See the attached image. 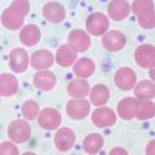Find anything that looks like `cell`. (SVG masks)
<instances>
[{
	"instance_id": "cell-1",
	"label": "cell",
	"mask_w": 155,
	"mask_h": 155,
	"mask_svg": "<svg viewBox=\"0 0 155 155\" xmlns=\"http://www.w3.org/2000/svg\"><path fill=\"white\" fill-rule=\"evenodd\" d=\"M31 136V127L26 120H14L8 125V137L12 142L23 143Z\"/></svg>"
},
{
	"instance_id": "cell-2",
	"label": "cell",
	"mask_w": 155,
	"mask_h": 155,
	"mask_svg": "<svg viewBox=\"0 0 155 155\" xmlns=\"http://www.w3.org/2000/svg\"><path fill=\"white\" fill-rule=\"evenodd\" d=\"M109 18L104 13H92L85 21V27L93 36H101L109 30Z\"/></svg>"
},
{
	"instance_id": "cell-3",
	"label": "cell",
	"mask_w": 155,
	"mask_h": 155,
	"mask_svg": "<svg viewBox=\"0 0 155 155\" xmlns=\"http://www.w3.org/2000/svg\"><path fill=\"white\" fill-rule=\"evenodd\" d=\"M38 123L41 128L48 130H54L61 124V114L56 109H52V107L43 109L39 113Z\"/></svg>"
},
{
	"instance_id": "cell-4",
	"label": "cell",
	"mask_w": 155,
	"mask_h": 155,
	"mask_svg": "<svg viewBox=\"0 0 155 155\" xmlns=\"http://www.w3.org/2000/svg\"><path fill=\"white\" fill-rule=\"evenodd\" d=\"M23 19H25V14L22 12H19L13 5L7 8L2 14L3 26L12 31H16L18 28H21V26L23 25Z\"/></svg>"
},
{
	"instance_id": "cell-5",
	"label": "cell",
	"mask_w": 155,
	"mask_h": 155,
	"mask_svg": "<svg viewBox=\"0 0 155 155\" xmlns=\"http://www.w3.org/2000/svg\"><path fill=\"white\" fill-rule=\"evenodd\" d=\"M134 60L143 69H153L155 65V48L150 44L140 45L134 52Z\"/></svg>"
},
{
	"instance_id": "cell-6",
	"label": "cell",
	"mask_w": 155,
	"mask_h": 155,
	"mask_svg": "<svg viewBox=\"0 0 155 155\" xmlns=\"http://www.w3.org/2000/svg\"><path fill=\"white\" fill-rule=\"evenodd\" d=\"M91 111V104L87 100H71L66 105V113L72 120H81L88 116Z\"/></svg>"
},
{
	"instance_id": "cell-7",
	"label": "cell",
	"mask_w": 155,
	"mask_h": 155,
	"mask_svg": "<svg viewBox=\"0 0 155 155\" xmlns=\"http://www.w3.org/2000/svg\"><path fill=\"white\" fill-rule=\"evenodd\" d=\"M28 66V54L22 48H14L9 53V67L16 74L25 72Z\"/></svg>"
},
{
	"instance_id": "cell-8",
	"label": "cell",
	"mask_w": 155,
	"mask_h": 155,
	"mask_svg": "<svg viewBox=\"0 0 155 155\" xmlns=\"http://www.w3.org/2000/svg\"><path fill=\"white\" fill-rule=\"evenodd\" d=\"M114 83L122 91H130L136 85V74L129 67H122L115 72Z\"/></svg>"
},
{
	"instance_id": "cell-9",
	"label": "cell",
	"mask_w": 155,
	"mask_h": 155,
	"mask_svg": "<svg viewBox=\"0 0 155 155\" xmlns=\"http://www.w3.org/2000/svg\"><path fill=\"white\" fill-rule=\"evenodd\" d=\"M75 143V133L74 130L70 128H60L57 130V133L54 136V145L57 150H60L62 153H66L71 150V147Z\"/></svg>"
},
{
	"instance_id": "cell-10",
	"label": "cell",
	"mask_w": 155,
	"mask_h": 155,
	"mask_svg": "<svg viewBox=\"0 0 155 155\" xmlns=\"http://www.w3.org/2000/svg\"><path fill=\"white\" fill-rule=\"evenodd\" d=\"M125 36L118 30H111L102 36V45L109 52H118L125 45Z\"/></svg>"
},
{
	"instance_id": "cell-11",
	"label": "cell",
	"mask_w": 155,
	"mask_h": 155,
	"mask_svg": "<svg viewBox=\"0 0 155 155\" xmlns=\"http://www.w3.org/2000/svg\"><path fill=\"white\" fill-rule=\"evenodd\" d=\"M69 45L74 49L76 53L78 52H85L89 49L91 47V38L88 34L83 30H72L69 34Z\"/></svg>"
},
{
	"instance_id": "cell-12",
	"label": "cell",
	"mask_w": 155,
	"mask_h": 155,
	"mask_svg": "<svg viewBox=\"0 0 155 155\" xmlns=\"http://www.w3.org/2000/svg\"><path fill=\"white\" fill-rule=\"evenodd\" d=\"M92 122L98 128L111 127L116 122V115L109 107H100L94 110L93 114H92Z\"/></svg>"
},
{
	"instance_id": "cell-13",
	"label": "cell",
	"mask_w": 155,
	"mask_h": 155,
	"mask_svg": "<svg viewBox=\"0 0 155 155\" xmlns=\"http://www.w3.org/2000/svg\"><path fill=\"white\" fill-rule=\"evenodd\" d=\"M41 12L47 21L52 22V23H60L64 21L66 17L65 8L57 2H49V3L44 4Z\"/></svg>"
},
{
	"instance_id": "cell-14",
	"label": "cell",
	"mask_w": 155,
	"mask_h": 155,
	"mask_svg": "<svg viewBox=\"0 0 155 155\" xmlns=\"http://www.w3.org/2000/svg\"><path fill=\"white\" fill-rule=\"evenodd\" d=\"M54 57L47 49H39L30 57V65L35 70H48L53 65Z\"/></svg>"
},
{
	"instance_id": "cell-15",
	"label": "cell",
	"mask_w": 155,
	"mask_h": 155,
	"mask_svg": "<svg viewBox=\"0 0 155 155\" xmlns=\"http://www.w3.org/2000/svg\"><path fill=\"white\" fill-rule=\"evenodd\" d=\"M109 17L114 21H123L129 16V4L124 0H114L107 7Z\"/></svg>"
},
{
	"instance_id": "cell-16",
	"label": "cell",
	"mask_w": 155,
	"mask_h": 155,
	"mask_svg": "<svg viewBox=\"0 0 155 155\" xmlns=\"http://www.w3.org/2000/svg\"><path fill=\"white\" fill-rule=\"evenodd\" d=\"M19 40L26 47L36 45L39 40H40V30H39V27L36 25H32V23L23 26L21 32H19Z\"/></svg>"
},
{
	"instance_id": "cell-17",
	"label": "cell",
	"mask_w": 155,
	"mask_h": 155,
	"mask_svg": "<svg viewBox=\"0 0 155 155\" xmlns=\"http://www.w3.org/2000/svg\"><path fill=\"white\" fill-rule=\"evenodd\" d=\"M34 85L41 91H51L56 84V76L52 71L40 70L34 75Z\"/></svg>"
},
{
	"instance_id": "cell-18",
	"label": "cell",
	"mask_w": 155,
	"mask_h": 155,
	"mask_svg": "<svg viewBox=\"0 0 155 155\" xmlns=\"http://www.w3.org/2000/svg\"><path fill=\"white\" fill-rule=\"evenodd\" d=\"M56 61L61 67H70L76 61V52L69 44H62L56 52Z\"/></svg>"
},
{
	"instance_id": "cell-19",
	"label": "cell",
	"mask_w": 155,
	"mask_h": 155,
	"mask_svg": "<svg viewBox=\"0 0 155 155\" xmlns=\"http://www.w3.org/2000/svg\"><path fill=\"white\" fill-rule=\"evenodd\" d=\"M138 101L136 98L125 97L118 104V114L123 120H130L136 116V110H137Z\"/></svg>"
},
{
	"instance_id": "cell-20",
	"label": "cell",
	"mask_w": 155,
	"mask_h": 155,
	"mask_svg": "<svg viewBox=\"0 0 155 155\" xmlns=\"http://www.w3.org/2000/svg\"><path fill=\"white\" fill-rule=\"evenodd\" d=\"M18 91V80L12 74L0 75V94L3 97H11Z\"/></svg>"
},
{
	"instance_id": "cell-21",
	"label": "cell",
	"mask_w": 155,
	"mask_h": 155,
	"mask_svg": "<svg viewBox=\"0 0 155 155\" xmlns=\"http://www.w3.org/2000/svg\"><path fill=\"white\" fill-rule=\"evenodd\" d=\"M89 92V84L85 79H75L67 85V93L72 98H84Z\"/></svg>"
},
{
	"instance_id": "cell-22",
	"label": "cell",
	"mask_w": 155,
	"mask_h": 155,
	"mask_svg": "<svg viewBox=\"0 0 155 155\" xmlns=\"http://www.w3.org/2000/svg\"><path fill=\"white\" fill-rule=\"evenodd\" d=\"M94 62L89 60V58H80L75 62L74 67H72V71L78 78H81V79H85V78L91 76L94 72Z\"/></svg>"
},
{
	"instance_id": "cell-23",
	"label": "cell",
	"mask_w": 155,
	"mask_h": 155,
	"mask_svg": "<svg viewBox=\"0 0 155 155\" xmlns=\"http://www.w3.org/2000/svg\"><path fill=\"white\" fill-rule=\"evenodd\" d=\"M110 98V92L109 88L104 84H96L91 89V102L94 106H102L109 101Z\"/></svg>"
},
{
	"instance_id": "cell-24",
	"label": "cell",
	"mask_w": 155,
	"mask_h": 155,
	"mask_svg": "<svg viewBox=\"0 0 155 155\" xmlns=\"http://www.w3.org/2000/svg\"><path fill=\"white\" fill-rule=\"evenodd\" d=\"M104 146V138L98 133H91L84 138L83 149L87 154H97Z\"/></svg>"
},
{
	"instance_id": "cell-25",
	"label": "cell",
	"mask_w": 155,
	"mask_h": 155,
	"mask_svg": "<svg viewBox=\"0 0 155 155\" xmlns=\"http://www.w3.org/2000/svg\"><path fill=\"white\" fill-rule=\"evenodd\" d=\"M134 94L140 100H150L155 94V85L150 80H142L134 85Z\"/></svg>"
},
{
	"instance_id": "cell-26",
	"label": "cell",
	"mask_w": 155,
	"mask_h": 155,
	"mask_svg": "<svg viewBox=\"0 0 155 155\" xmlns=\"http://www.w3.org/2000/svg\"><path fill=\"white\" fill-rule=\"evenodd\" d=\"M155 115V105L150 101H142L137 104V110H136V118L138 120H147L154 118Z\"/></svg>"
},
{
	"instance_id": "cell-27",
	"label": "cell",
	"mask_w": 155,
	"mask_h": 155,
	"mask_svg": "<svg viewBox=\"0 0 155 155\" xmlns=\"http://www.w3.org/2000/svg\"><path fill=\"white\" fill-rule=\"evenodd\" d=\"M21 111L26 120H34L39 114V105L34 100H26L21 106Z\"/></svg>"
},
{
	"instance_id": "cell-28",
	"label": "cell",
	"mask_w": 155,
	"mask_h": 155,
	"mask_svg": "<svg viewBox=\"0 0 155 155\" xmlns=\"http://www.w3.org/2000/svg\"><path fill=\"white\" fill-rule=\"evenodd\" d=\"M138 23L142 28H146V30H150V28H154L155 26V14H154V9L149 12H145L142 14H138Z\"/></svg>"
},
{
	"instance_id": "cell-29",
	"label": "cell",
	"mask_w": 155,
	"mask_h": 155,
	"mask_svg": "<svg viewBox=\"0 0 155 155\" xmlns=\"http://www.w3.org/2000/svg\"><path fill=\"white\" fill-rule=\"evenodd\" d=\"M154 9V3L150 0H136L132 4V11L134 14H142L145 12L153 11Z\"/></svg>"
},
{
	"instance_id": "cell-30",
	"label": "cell",
	"mask_w": 155,
	"mask_h": 155,
	"mask_svg": "<svg viewBox=\"0 0 155 155\" xmlns=\"http://www.w3.org/2000/svg\"><path fill=\"white\" fill-rule=\"evenodd\" d=\"M0 154L2 155H18V149L12 142H3L0 145Z\"/></svg>"
},
{
	"instance_id": "cell-31",
	"label": "cell",
	"mask_w": 155,
	"mask_h": 155,
	"mask_svg": "<svg viewBox=\"0 0 155 155\" xmlns=\"http://www.w3.org/2000/svg\"><path fill=\"white\" fill-rule=\"evenodd\" d=\"M12 5L14 8H17L19 12H22L25 16L30 11V3L27 0H16V2H12Z\"/></svg>"
},
{
	"instance_id": "cell-32",
	"label": "cell",
	"mask_w": 155,
	"mask_h": 155,
	"mask_svg": "<svg viewBox=\"0 0 155 155\" xmlns=\"http://www.w3.org/2000/svg\"><path fill=\"white\" fill-rule=\"evenodd\" d=\"M110 154L111 155H115V154H123V155H125V154H127V151H125L124 149H122V147H114L110 151Z\"/></svg>"
},
{
	"instance_id": "cell-33",
	"label": "cell",
	"mask_w": 155,
	"mask_h": 155,
	"mask_svg": "<svg viewBox=\"0 0 155 155\" xmlns=\"http://www.w3.org/2000/svg\"><path fill=\"white\" fill-rule=\"evenodd\" d=\"M154 145H155V141H151V142L147 145V150H146V154L147 155H153L154 154Z\"/></svg>"
},
{
	"instance_id": "cell-34",
	"label": "cell",
	"mask_w": 155,
	"mask_h": 155,
	"mask_svg": "<svg viewBox=\"0 0 155 155\" xmlns=\"http://www.w3.org/2000/svg\"><path fill=\"white\" fill-rule=\"evenodd\" d=\"M150 76H151V80L154 81L155 78H154V69H150Z\"/></svg>"
}]
</instances>
